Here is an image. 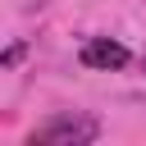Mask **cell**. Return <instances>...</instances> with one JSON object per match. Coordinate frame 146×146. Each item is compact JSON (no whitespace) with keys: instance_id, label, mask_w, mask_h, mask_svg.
<instances>
[{"instance_id":"6da1fadb","label":"cell","mask_w":146,"mask_h":146,"mask_svg":"<svg viewBox=\"0 0 146 146\" xmlns=\"http://www.w3.org/2000/svg\"><path fill=\"white\" fill-rule=\"evenodd\" d=\"M96 137H100V119H91V114H55L32 132V146L36 141L41 146H91Z\"/></svg>"},{"instance_id":"7a4b0ae2","label":"cell","mask_w":146,"mask_h":146,"mask_svg":"<svg viewBox=\"0 0 146 146\" xmlns=\"http://www.w3.org/2000/svg\"><path fill=\"white\" fill-rule=\"evenodd\" d=\"M78 59L87 64V68H123L132 55H128V46L123 41H114V36H87L82 46H78Z\"/></svg>"},{"instance_id":"3957f363","label":"cell","mask_w":146,"mask_h":146,"mask_svg":"<svg viewBox=\"0 0 146 146\" xmlns=\"http://www.w3.org/2000/svg\"><path fill=\"white\" fill-rule=\"evenodd\" d=\"M18 59H23V46H9V50H5V68H14Z\"/></svg>"}]
</instances>
